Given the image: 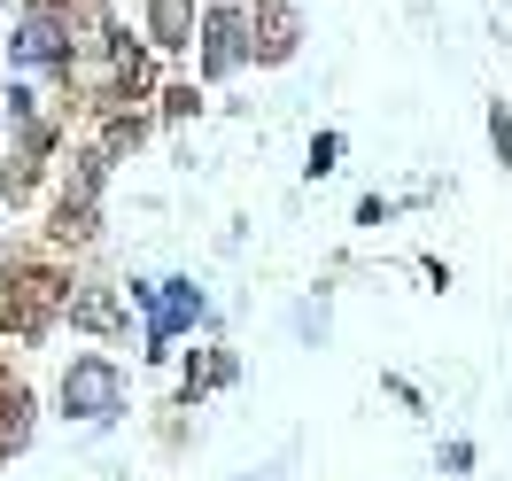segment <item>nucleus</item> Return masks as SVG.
Returning <instances> with one entry per match:
<instances>
[{"mask_svg": "<svg viewBox=\"0 0 512 481\" xmlns=\"http://www.w3.org/2000/svg\"><path fill=\"white\" fill-rule=\"evenodd\" d=\"M63 404L78 419H117L125 412V381H117V365L109 357H78L63 373Z\"/></svg>", "mask_w": 512, "mask_h": 481, "instance_id": "obj_1", "label": "nucleus"}, {"mask_svg": "<svg viewBox=\"0 0 512 481\" xmlns=\"http://www.w3.org/2000/svg\"><path fill=\"white\" fill-rule=\"evenodd\" d=\"M8 55L24 70H55V63H70V24L55 16V8H32L24 24H16V39H8Z\"/></svg>", "mask_w": 512, "mask_h": 481, "instance_id": "obj_2", "label": "nucleus"}, {"mask_svg": "<svg viewBox=\"0 0 512 481\" xmlns=\"http://www.w3.org/2000/svg\"><path fill=\"white\" fill-rule=\"evenodd\" d=\"M63 295H70V288L55 280V272H24V280L8 288V303H0V319L16 326V334H39V326L63 311Z\"/></svg>", "mask_w": 512, "mask_h": 481, "instance_id": "obj_3", "label": "nucleus"}, {"mask_svg": "<svg viewBox=\"0 0 512 481\" xmlns=\"http://www.w3.org/2000/svg\"><path fill=\"white\" fill-rule=\"evenodd\" d=\"M140 303H148V350H163L179 326H194L202 319V295L187 288V280H163V288H132Z\"/></svg>", "mask_w": 512, "mask_h": 481, "instance_id": "obj_4", "label": "nucleus"}, {"mask_svg": "<svg viewBox=\"0 0 512 481\" xmlns=\"http://www.w3.org/2000/svg\"><path fill=\"white\" fill-rule=\"evenodd\" d=\"M63 311H70V326H86V334H117V326H125V303L109 288H70Z\"/></svg>", "mask_w": 512, "mask_h": 481, "instance_id": "obj_5", "label": "nucleus"}, {"mask_svg": "<svg viewBox=\"0 0 512 481\" xmlns=\"http://www.w3.org/2000/svg\"><path fill=\"white\" fill-rule=\"evenodd\" d=\"M241 55H249V16H241V8H218V16H210V47H202V63L233 70Z\"/></svg>", "mask_w": 512, "mask_h": 481, "instance_id": "obj_6", "label": "nucleus"}, {"mask_svg": "<svg viewBox=\"0 0 512 481\" xmlns=\"http://www.w3.org/2000/svg\"><path fill=\"white\" fill-rule=\"evenodd\" d=\"M156 8V47H187L194 39V8L187 0H148Z\"/></svg>", "mask_w": 512, "mask_h": 481, "instance_id": "obj_7", "label": "nucleus"}, {"mask_svg": "<svg viewBox=\"0 0 512 481\" xmlns=\"http://www.w3.org/2000/svg\"><path fill=\"white\" fill-rule=\"evenodd\" d=\"M117 86H125V94H148V47H132L125 32H117Z\"/></svg>", "mask_w": 512, "mask_h": 481, "instance_id": "obj_8", "label": "nucleus"}, {"mask_svg": "<svg viewBox=\"0 0 512 481\" xmlns=\"http://www.w3.org/2000/svg\"><path fill=\"white\" fill-rule=\"evenodd\" d=\"M334 156H342V140H334V132H319V140H311V179H326V171H334Z\"/></svg>", "mask_w": 512, "mask_h": 481, "instance_id": "obj_9", "label": "nucleus"}]
</instances>
